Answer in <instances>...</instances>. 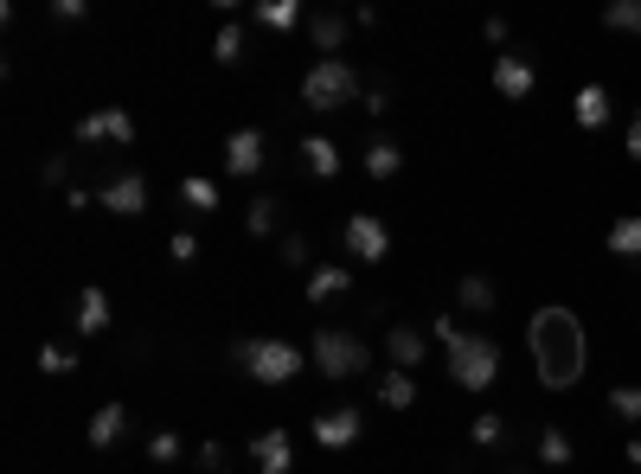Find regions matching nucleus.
Here are the masks:
<instances>
[{
  "instance_id": "26",
  "label": "nucleus",
  "mask_w": 641,
  "mask_h": 474,
  "mask_svg": "<svg viewBox=\"0 0 641 474\" xmlns=\"http://www.w3.org/2000/svg\"><path fill=\"white\" fill-rule=\"evenodd\" d=\"M212 58H219V65H244V26H237V20H225V26H219V38H212Z\"/></svg>"
},
{
  "instance_id": "23",
  "label": "nucleus",
  "mask_w": 641,
  "mask_h": 474,
  "mask_svg": "<svg viewBox=\"0 0 641 474\" xmlns=\"http://www.w3.org/2000/svg\"><path fill=\"white\" fill-rule=\"evenodd\" d=\"M398 167H405V147L398 142H373L366 147V174H373V180H398Z\"/></svg>"
},
{
  "instance_id": "34",
  "label": "nucleus",
  "mask_w": 641,
  "mask_h": 474,
  "mask_svg": "<svg viewBox=\"0 0 641 474\" xmlns=\"http://www.w3.org/2000/svg\"><path fill=\"white\" fill-rule=\"evenodd\" d=\"M167 251H174V263H180V269H192V263H199V238H192V231H180V238H174V244H167Z\"/></svg>"
},
{
  "instance_id": "36",
  "label": "nucleus",
  "mask_w": 641,
  "mask_h": 474,
  "mask_svg": "<svg viewBox=\"0 0 641 474\" xmlns=\"http://www.w3.org/2000/svg\"><path fill=\"white\" fill-rule=\"evenodd\" d=\"M283 263H289V269H302V263H308V238H302V231H289V238H283Z\"/></svg>"
},
{
  "instance_id": "29",
  "label": "nucleus",
  "mask_w": 641,
  "mask_h": 474,
  "mask_svg": "<svg viewBox=\"0 0 641 474\" xmlns=\"http://www.w3.org/2000/svg\"><path fill=\"white\" fill-rule=\"evenodd\" d=\"M276 206H283V199H251L244 231H251V238H269V231H276Z\"/></svg>"
},
{
  "instance_id": "41",
  "label": "nucleus",
  "mask_w": 641,
  "mask_h": 474,
  "mask_svg": "<svg viewBox=\"0 0 641 474\" xmlns=\"http://www.w3.org/2000/svg\"><path fill=\"white\" fill-rule=\"evenodd\" d=\"M629 469H636V474H641V437H636V442H629Z\"/></svg>"
},
{
  "instance_id": "27",
  "label": "nucleus",
  "mask_w": 641,
  "mask_h": 474,
  "mask_svg": "<svg viewBox=\"0 0 641 474\" xmlns=\"http://www.w3.org/2000/svg\"><path fill=\"white\" fill-rule=\"evenodd\" d=\"M604 26H609V33H641V0H609Z\"/></svg>"
},
{
  "instance_id": "6",
  "label": "nucleus",
  "mask_w": 641,
  "mask_h": 474,
  "mask_svg": "<svg viewBox=\"0 0 641 474\" xmlns=\"http://www.w3.org/2000/svg\"><path fill=\"white\" fill-rule=\"evenodd\" d=\"M340 244H346V256H360V263H385L391 256V224L378 219V212H353V219L340 224Z\"/></svg>"
},
{
  "instance_id": "16",
  "label": "nucleus",
  "mask_w": 641,
  "mask_h": 474,
  "mask_svg": "<svg viewBox=\"0 0 641 474\" xmlns=\"http://www.w3.org/2000/svg\"><path fill=\"white\" fill-rule=\"evenodd\" d=\"M122 430H129V410H122V404H103V410L90 417V449H115Z\"/></svg>"
},
{
  "instance_id": "11",
  "label": "nucleus",
  "mask_w": 641,
  "mask_h": 474,
  "mask_svg": "<svg viewBox=\"0 0 641 474\" xmlns=\"http://www.w3.org/2000/svg\"><path fill=\"white\" fill-rule=\"evenodd\" d=\"M532 84H539V77H532V58H527V52H500V58H494V90H500L507 103L532 97Z\"/></svg>"
},
{
  "instance_id": "40",
  "label": "nucleus",
  "mask_w": 641,
  "mask_h": 474,
  "mask_svg": "<svg viewBox=\"0 0 641 474\" xmlns=\"http://www.w3.org/2000/svg\"><path fill=\"white\" fill-rule=\"evenodd\" d=\"M629 161H641V110H636V122H629Z\"/></svg>"
},
{
  "instance_id": "18",
  "label": "nucleus",
  "mask_w": 641,
  "mask_h": 474,
  "mask_svg": "<svg viewBox=\"0 0 641 474\" xmlns=\"http://www.w3.org/2000/svg\"><path fill=\"white\" fill-rule=\"evenodd\" d=\"M385 346H391V360H398V372H411V365L423 360V333H417L411 321H398V328L385 333Z\"/></svg>"
},
{
  "instance_id": "5",
  "label": "nucleus",
  "mask_w": 641,
  "mask_h": 474,
  "mask_svg": "<svg viewBox=\"0 0 641 474\" xmlns=\"http://www.w3.org/2000/svg\"><path fill=\"white\" fill-rule=\"evenodd\" d=\"M314 365H321V378H353V372H366V365H373V346H366L360 333L321 328V333H314Z\"/></svg>"
},
{
  "instance_id": "14",
  "label": "nucleus",
  "mask_w": 641,
  "mask_h": 474,
  "mask_svg": "<svg viewBox=\"0 0 641 474\" xmlns=\"http://www.w3.org/2000/svg\"><path fill=\"white\" fill-rule=\"evenodd\" d=\"M571 115H577V129H604L609 122V90L604 84H584L577 103H571Z\"/></svg>"
},
{
  "instance_id": "33",
  "label": "nucleus",
  "mask_w": 641,
  "mask_h": 474,
  "mask_svg": "<svg viewBox=\"0 0 641 474\" xmlns=\"http://www.w3.org/2000/svg\"><path fill=\"white\" fill-rule=\"evenodd\" d=\"M475 442H482V449L507 442V417H500V410H482V417H475Z\"/></svg>"
},
{
  "instance_id": "20",
  "label": "nucleus",
  "mask_w": 641,
  "mask_h": 474,
  "mask_svg": "<svg viewBox=\"0 0 641 474\" xmlns=\"http://www.w3.org/2000/svg\"><path fill=\"white\" fill-rule=\"evenodd\" d=\"M103 328H110V295L84 289L77 295V333H103Z\"/></svg>"
},
{
  "instance_id": "22",
  "label": "nucleus",
  "mask_w": 641,
  "mask_h": 474,
  "mask_svg": "<svg viewBox=\"0 0 641 474\" xmlns=\"http://www.w3.org/2000/svg\"><path fill=\"white\" fill-rule=\"evenodd\" d=\"M378 404H385V410H411L417 404L411 372H385V378H378Z\"/></svg>"
},
{
  "instance_id": "7",
  "label": "nucleus",
  "mask_w": 641,
  "mask_h": 474,
  "mask_svg": "<svg viewBox=\"0 0 641 474\" xmlns=\"http://www.w3.org/2000/svg\"><path fill=\"white\" fill-rule=\"evenodd\" d=\"M97 206L115 212V219H142V212H148V180H142V174H115V180H103Z\"/></svg>"
},
{
  "instance_id": "21",
  "label": "nucleus",
  "mask_w": 641,
  "mask_h": 474,
  "mask_svg": "<svg viewBox=\"0 0 641 474\" xmlns=\"http://www.w3.org/2000/svg\"><path fill=\"white\" fill-rule=\"evenodd\" d=\"M609 256H622V263H641V219H636V212L609 224Z\"/></svg>"
},
{
  "instance_id": "4",
  "label": "nucleus",
  "mask_w": 641,
  "mask_h": 474,
  "mask_svg": "<svg viewBox=\"0 0 641 474\" xmlns=\"http://www.w3.org/2000/svg\"><path fill=\"white\" fill-rule=\"evenodd\" d=\"M231 360L244 365V378H257V385H289L302 372V353L289 340H237Z\"/></svg>"
},
{
  "instance_id": "32",
  "label": "nucleus",
  "mask_w": 641,
  "mask_h": 474,
  "mask_svg": "<svg viewBox=\"0 0 641 474\" xmlns=\"http://www.w3.org/2000/svg\"><path fill=\"white\" fill-rule=\"evenodd\" d=\"M180 449H187V442L174 437V430H161V437H148V462H154V469H174V462H180Z\"/></svg>"
},
{
  "instance_id": "31",
  "label": "nucleus",
  "mask_w": 641,
  "mask_h": 474,
  "mask_svg": "<svg viewBox=\"0 0 641 474\" xmlns=\"http://www.w3.org/2000/svg\"><path fill=\"white\" fill-rule=\"evenodd\" d=\"M38 372L45 378H65V372H77V353L71 346H38Z\"/></svg>"
},
{
  "instance_id": "13",
  "label": "nucleus",
  "mask_w": 641,
  "mask_h": 474,
  "mask_svg": "<svg viewBox=\"0 0 641 474\" xmlns=\"http://www.w3.org/2000/svg\"><path fill=\"white\" fill-rule=\"evenodd\" d=\"M296 154H302V167L314 174V180H334V174H340V147L328 142V135H302Z\"/></svg>"
},
{
  "instance_id": "9",
  "label": "nucleus",
  "mask_w": 641,
  "mask_h": 474,
  "mask_svg": "<svg viewBox=\"0 0 641 474\" xmlns=\"http://www.w3.org/2000/svg\"><path fill=\"white\" fill-rule=\"evenodd\" d=\"M77 142H84V147H97V142L129 147V142H135V122H129V110H90L84 122H77Z\"/></svg>"
},
{
  "instance_id": "15",
  "label": "nucleus",
  "mask_w": 641,
  "mask_h": 474,
  "mask_svg": "<svg viewBox=\"0 0 641 474\" xmlns=\"http://www.w3.org/2000/svg\"><path fill=\"white\" fill-rule=\"evenodd\" d=\"M353 289V269L346 263H321L314 276H308V301H334V295Z\"/></svg>"
},
{
  "instance_id": "1",
  "label": "nucleus",
  "mask_w": 641,
  "mask_h": 474,
  "mask_svg": "<svg viewBox=\"0 0 641 474\" xmlns=\"http://www.w3.org/2000/svg\"><path fill=\"white\" fill-rule=\"evenodd\" d=\"M527 340H532V360H539V385L545 392H571L584 378V328H577L571 308H559V301L539 308Z\"/></svg>"
},
{
  "instance_id": "24",
  "label": "nucleus",
  "mask_w": 641,
  "mask_h": 474,
  "mask_svg": "<svg viewBox=\"0 0 641 474\" xmlns=\"http://www.w3.org/2000/svg\"><path fill=\"white\" fill-rule=\"evenodd\" d=\"M257 20H264L269 33H296V26H302V7H296V0H264Z\"/></svg>"
},
{
  "instance_id": "38",
  "label": "nucleus",
  "mask_w": 641,
  "mask_h": 474,
  "mask_svg": "<svg viewBox=\"0 0 641 474\" xmlns=\"http://www.w3.org/2000/svg\"><path fill=\"white\" fill-rule=\"evenodd\" d=\"M360 103H366V115H385V110H391V90H385V84H373Z\"/></svg>"
},
{
  "instance_id": "30",
  "label": "nucleus",
  "mask_w": 641,
  "mask_h": 474,
  "mask_svg": "<svg viewBox=\"0 0 641 474\" xmlns=\"http://www.w3.org/2000/svg\"><path fill=\"white\" fill-rule=\"evenodd\" d=\"M609 417L641 423V385H616V392H609Z\"/></svg>"
},
{
  "instance_id": "19",
  "label": "nucleus",
  "mask_w": 641,
  "mask_h": 474,
  "mask_svg": "<svg viewBox=\"0 0 641 474\" xmlns=\"http://www.w3.org/2000/svg\"><path fill=\"white\" fill-rule=\"evenodd\" d=\"M308 38H314L328 58H340V45H346V13H314V20H308Z\"/></svg>"
},
{
  "instance_id": "35",
  "label": "nucleus",
  "mask_w": 641,
  "mask_h": 474,
  "mask_svg": "<svg viewBox=\"0 0 641 474\" xmlns=\"http://www.w3.org/2000/svg\"><path fill=\"white\" fill-rule=\"evenodd\" d=\"M38 180H45V186H65V180H71V154H52V161L38 167Z\"/></svg>"
},
{
  "instance_id": "17",
  "label": "nucleus",
  "mask_w": 641,
  "mask_h": 474,
  "mask_svg": "<svg viewBox=\"0 0 641 474\" xmlns=\"http://www.w3.org/2000/svg\"><path fill=\"white\" fill-rule=\"evenodd\" d=\"M455 301H462L468 315H494V308H500V289H494L488 276H462V289H455Z\"/></svg>"
},
{
  "instance_id": "39",
  "label": "nucleus",
  "mask_w": 641,
  "mask_h": 474,
  "mask_svg": "<svg viewBox=\"0 0 641 474\" xmlns=\"http://www.w3.org/2000/svg\"><path fill=\"white\" fill-rule=\"evenodd\" d=\"M199 469H225V442H206L199 449Z\"/></svg>"
},
{
  "instance_id": "10",
  "label": "nucleus",
  "mask_w": 641,
  "mask_h": 474,
  "mask_svg": "<svg viewBox=\"0 0 641 474\" xmlns=\"http://www.w3.org/2000/svg\"><path fill=\"white\" fill-rule=\"evenodd\" d=\"M360 430H366V417H360L353 404H340V410H321V417H314V442H321V449H353Z\"/></svg>"
},
{
  "instance_id": "3",
  "label": "nucleus",
  "mask_w": 641,
  "mask_h": 474,
  "mask_svg": "<svg viewBox=\"0 0 641 474\" xmlns=\"http://www.w3.org/2000/svg\"><path fill=\"white\" fill-rule=\"evenodd\" d=\"M353 97H366L360 90V71L346 65V58H314L302 77V103L308 110H346Z\"/></svg>"
},
{
  "instance_id": "37",
  "label": "nucleus",
  "mask_w": 641,
  "mask_h": 474,
  "mask_svg": "<svg viewBox=\"0 0 641 474\" xmlns=\"http://www.w3.org/2000/svg\"><path fill=\"white\" fill-rule=\"evenodd\" d=\"M52 20L77 26V20H90V7H84V0H52Z\"/></svg>"
},
{
  "instance_id": "2",
  "label": "nucleus",
  "mask_w": 641,
  "mask_h": 474,
  "mask_svg": "<svg viewBox=\"0 0 641 474\" xmlns=\"http://www.w3.org/2000/svg\"><path fill=\"white\" fill-rule=\"evenodd\" d=\"M436 340H443L450 378L462 385V392H488L494 378H500V346H494V340H482V333H462L450 315L436 321Z\"/></svg>"
},
{
  "instance_id": "25",
  "label": "nucleus",
  "mask_w": 641,
  "mask_h": 474,
  "mask_svg": "<svg viewBox=\"0 0 641 474\" xmlns=\"http://www.w3.org/2000/svg\"><path fill=\"white\" fill-rule=\"evenodd\" d=\"M180 199H187L192 212H219V186L206 180V174H187L180 180Z\"/></svg>"
},
{
  "instance_id": "12",
  "label": "nucleus",
  "mask_w": 641,
  "mask_h": 474,
  "mask_svg": "<svg viewBox=\"0 0 641 474\" xmlns=\"http://www.w3.org/2000/svg\"><path fill=\"white\" fill-rule=\"evenodd\" d=\"M251 462H257V474H289L296 469V442H289V430H264V437L251 442Z\"/></svg>"
},
{
  "instance_id": "28",
  "label": "nucleus",
  "mask_w": 641,
  "mask_h": 474,
  "mask_svg": "<svg viewBox=\"0 0 641 474\" xmlns=\"http://www.w3.org/2000/svg\"><path fill=\"white\" fill-rule=\"evenodd\" d=\"M539 462H545V469H571V437L565 430H545V437H539Z\"/></svg>"
},
{
  "instance_id": "8",
  "label": "nucleus",
  "mask_w": 641,
  "mask_h": 474,
  "mask_svg": "<svg viewBox=\"0 0 641 474\" xmlns=\"http://www.w3.org/2000/svg\"><path fill=\"white\" fill-rule=\"evenodd\" d=\"M225 174L231 180L264 174V129H231L225 135Z\"/></svg>"
}]
</instances>
